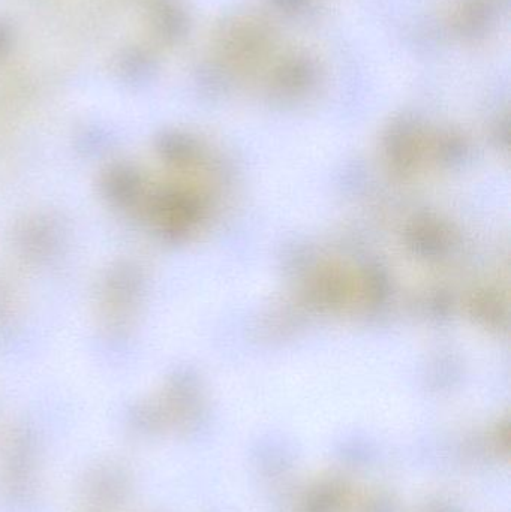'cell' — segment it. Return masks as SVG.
I'll list each match as a JSON object with an SVG mask.
<instances>
[{
  "mask_svg": "<svg viewBox=\"0 0 511 512\" xmlns=\"http://www.w3.org/2000/svg\"><path fill=\"white\" fill-rule=\"evenodd\" d=\"M113 71L120 83L140 89L155 80L159 62L149 48L129 45L114 56Z\"/></svg>",
  "mask_w": 511,
  "mask_h": 512,
  "instance_id": "obj_1",
  "label": "cell"
},
{
  "mask_svg": "<svg viewBox=\"0 0 511 512\" xmlns=\"http://www.w3.org/2000/svg\"><path fill=\"white\" fill-rule=\"evenodd\" d=\"M219 36L224 50L246 59L261 53L269 41L264 24L252 18L240 17L225 21Z\"/></svg>",
  "mask_w": 511,
  "mask_h": 512,
  "instance_id": "obj_2",
  "label": "cell"
},
{
  "mask_svg": "<svg viewBox=\"0 0 511 512\" xmlns=\"http://www.w3.org/2000/svg\"><path fill=\"white\" fill-rule=\"evenodd\" d=\"M153 32L167 44H179L191 32V17L180 3L159 0L150 12Z\"/></svg>",
  "mask_w": 511,
  "mask_h": 512,
  "instance_id": "obj_3",
  "label": "cell"
},
{
  "mask_svg": "<svg viewBox=\"0 0 511 512\" xmlns=\"http://www.w3.org/2000/svg\"><path fill=\"white\" fill-rule=\"evenodd\" d=\"M495 5L492 0H465L456 14V30L465 39L485 38L495 24Z\"/></svg>",
  "mask_w": 511,
  "mask_h": 512,
  "instance_id": "obj_4",
  "label": "cell"
},
{
  "mask_svg": "<svg viewBox=\"0 0 511 512\" xmlns=\"http://www.w3.org/2000/svg\"><path fill=\"white\" fill-rule=\"evenodd\" d=\"M317 62L311 57L296 54L288 57L276 72V81L285 89L302 90L317 80Z\"/></svg>",
  "mask_w": 511,
  "mask_h": 512,
  "instance_id": "obj_5",
  "label": "cell"
},
{
  "mask_svg": "<svg viewBox=\"0 0 511 512\" xmlns=\"http://www.w3.org/2000/svg\"><path fill=\"white\" fill-rule=\"evenodd\" d=\"M254 457L258 466L269 474H281L290 469L294 462L293 450L279 444H266L255 448Z\"/></svg>",
  "mask_w": 511,
  "mask_h": 512,
  "instance_id": "obj_6",
  "label": "cell"
},
{
  "mask_svg": "<svg viewBox=\"0 0 511 512\" xmlns=\"http://www.w3.org/2000/svg\"><path fill=\"white\" fill-rule=\"evenodd\" d=\"M344 502V487L338 481L321 484L306 501V512H339Z\"/></svg>",
  "mask_w": 511,
  "mask_h": 512,
  "instance_id": "obj_7",
  "label": "cell"
},
{
  "mask_svg": "<svg viewBox=\"0 0 511 512\" xmlns=\"http://www.w3.org/2000/svg\"><path fill=\"white\" fill-rule=\"evenodd\" d=\"M339 454L345 462L353 463V465H363V463H369L371 457L374 456V450L369 448L368 445L353 442V444L339 448Z\"/></svg>",
  "mask_w": 511,
  "mask_h": 512,
  "instance_id": "obj_8",
  "label": "cell"
},
{
  "mask_svg": "<svg viewBox=\"0 0 511 512\" xmlns=\"http://www.w3.org/2000/svg\"><path fill=\"white\" fill-rule=\"evenodd\" d=\"M15 35L11 24L0 18V60L9 56L14 48Z\"/></svg>",
  "mask_w": 511,
  "mask_h": 512,
  "instance_id": "obj_9",
  "label": "cell"
},
{
  "mask_svg": "<svg viewBox=\"0 0 511 512\" xmlns=\"http://www.w3.org/2000/svg\"><path fill=\"white\" fill-rule=\"evenodd\" d=\"M362 512H398V508L392 499L386 498V496H377V498L366 502Z\"/></svg>",
  "mask_w": 511,
  "mask_h": 512,
  "instance_id": "obj_10",
  "label": "cell"
},
{
  "mask_svg": "<svg viewBox=\"0 0 511 512\" xmlns=\"http://www.w3.org/2000/svg\"><path fill=\"white\" fill-rule=\"evenodd\" d=\"M279 9L287 12L300 11L308 0H272Z\"/></svg>",
  "mask_w": 511,
  "mask_h": 512,
  "instance_id": "obj_11",
  "label": "cell"
},
{
  "mask_svg": "<svg viewBox=\"0 0 511 512\" xmlns=\"http://www.w3.org/2000/svg\"><path fill=\"white\" fill-rule=\"evenodd\" d=\"M425 512H461L458 508L453 507V505L449 504H435L431 505V507L426 508Z\"/></svg>",
  "mask_w": 511,
  "mask_h": 512,
  "instance_id": "obj_12",
  "label": "cell"
}]
</instances>
